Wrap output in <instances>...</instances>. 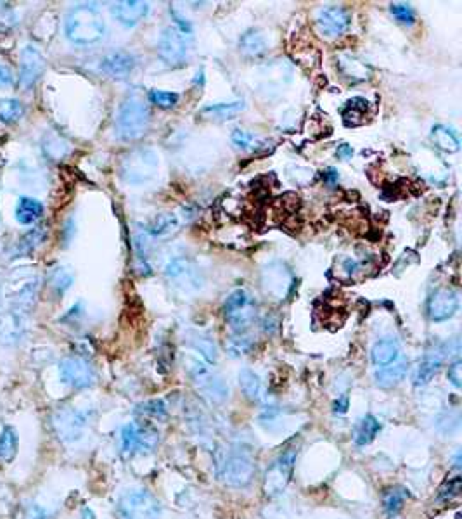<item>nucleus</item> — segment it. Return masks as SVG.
<instances>
[{"label": "nucleus", "mask_w": 462, "mask_h": 519, "mask_svg": "<svg viewBox=\"0 0 462 519\" xmlns=\"http://www.w3.org/2000/svg\"><path fill=\"white\" fill-rule=\"evenodd\" d=\"M65 33L76 45H92L104 36V19L92 5H76L66 16Z\"/></svg>", "instance_id": "f257e3e1"}, {"label": "nucleus", "mask_w": 462, "mask_h": 519, "mask_svg": "<svg viewBox=\"0 0 462 519\" xmlns=\"http://www.w3.org/2000/svg\"><path fill=\"white\" fill-rule=\"evenodd\" d=\"M151 122V111L146 100L137 93L125 97L120 104L116 115V135L120 140H137L147 132Z\"/></svg>", "instance_id": "f03ea898"}, {"label": "nucleus", "mask_w": 462, "mask_h": 519, "mask_svg": "<svg viewBox=\"0 0 462 519\" xmlns=\"http://www.w3.org/2000/svg\"><path fill=\"white\" fill-rule=\"evenodd\" d=\"M184 366H186V371L192 383L199 388L201 393L208 400L215 401V404L226 400L229 395V388L204 358L189 353L184 357Z\"/></svg>", "instance_id": "7ed1b4c3"}, {"label": "nucleus", "mask_w": 462, "mask_h": 519, "mask_svg": "<svg viewBox=\"0 0 462 519\" xmlns=\"http://www.w3.org/2000/svg\"><path fill=\"white\" fill-rule=\"evenodd\" d=\"M40 279L33 270L19 269L8 277L4 284V298L11 310L26 311L33 307L38 294Z\"/></svg>", "instance_id": "20e7f679"}, {"label": "nucleus", "mask_w": 462, "mask_h": 519, "mask_svg": "<svg viewBox=\"0 0 462 519\" xmlns=\"http://www.w3.org/2000/svg\"><path fill=\"white\" fill-rule=\"evenodd\" d=\"M158 166V154L149 147H140V149H133L123 156L120 173H122V179L130 186H142L156 177Z\"/></svg>", "instance_id": "39448f33"}, {"label": "nucleus", "mask_w": 462, "mask_h": 519, "mask_svg": "<svg viewBox=\"0 0 462 519\" xmlns=\"http://www.w3.org/2000/svg\"><path fill=\"white\" fill-rule=\"evenodd\" d=\"M120 519H162L163 507L151 492L135 488L120 497L116 505Z\"/></svg>", "instance_id": "423d86ee"}, {"label": "nucleus", "mask_w": 462, "mask_h": 519, "mask_svg": "<svg viewBox=\"0 0 462 519\" xmlns=\"http://www.w3.org/2000/svg\"><path fill=\"white\" fill-rule=\"evenodd\" d=\"M256 471L253 454L246 448H234L227 454L220 470L223 483L234 488H244L251 483Z\"/></svg>", "instance_id": "0eeeda50"}, {"label": "nucleus", "mask_w": 462, "mask_h": 519, "mask_svg": "<svg viewBox=\"0 0 462 519\" xmlns=\"http://www.w3.org/2000/svg\"><path fill=\"white\" fill-rule=\"evenodd\" d=\"M160 445V431L147 421L130 423L122 430V450L126 455L153 454Z\"/></svg>", "instance_id": "6e6552de"}, {"label": "nucleus", "mask_w": 462, "mask_h": 519, "mask_svg": "<svg viewBox=\"0 0 462 519\" xmlns=\"http://www.w3.org/2000/svg\"><path fill=\"white\" fill-rule=\"evenodd\" d=\"M61 381L75 390H85L96 384L97 374L89 360L82 357H66L59 364Z\"/></svg>", "instance_id": "1a4fd4ad"}, {"label": "nucleus", "mask_w": 462, "mask_h": 519, "mask_svg": "<svg viewBox=\"0 0 462 519\" xmlns=\"http://www.w3.org/2000/svg\"><path fill=\"white\" fill-rule=\"evenodd\" d=\"M294 461H296V450H287L277 461H274V464L267 470L265 480H263V492L269 497H276L286 490L291 476H293Z\"/></svg>", "instance_id": "9d476101"}, {"label": "nucleus", "mask_w": 462, "mask_h": 519, "mask_svg": "<svg viewBox=\"0 0 462 519\" xmlns=\"http://www.w3.org/2000/svg\"><path fill=\"white\" fill-rule=\"evenodd\" d=\"M87 424H89L87 415L72 407L59 408L52 417V426H54L56 434H58L59 440L66 441V443L78 441L85 433Z\"/></svg>", "instance_id": "9b49d317"}, {"label": "nucleus", "mask_w": 462, "mask_h": 519, "mask_svg": "<svg viewBox=\"0 0 462 519\" xmlns=\"http://www.w3.org/2000/svg\"><path fill=\"white\" fill-rule=\"evenodd\" d=\"M158 52L160 58L168 66H180L187 59V52H189L187 35H184L177 26H166L160 36Z\"/></svg>", "instance_id": "f8f14e48"}, {"label": "nucleus", "mask_w": 462, "mask_h": 519, "mask_svg": "<svg viewBox=\"0 0 462 519\" xmlns=\"http://www.w3.org/2000/svg\"><path fill=\"white\" fill-rule=\"evenodd\" d=\"M316 23L320 35H324L326 38H336L350 28L351 16L344 8L329 5V8H324L317 12Z\"/></svg>", "instance_id": "ddd939ff"}, {"label": "nucleus", "mask_w": 462, "mask_h": 519, "mask_svg": "<svg viewBox=\"0 0 462 519\" xmlns=\"http://www.w3.org/2000/svg\"><path fill=\"white\" fill-rule=\"evenodd\" d=\"M459 310V294L454 289H438L428 300V317L433 322H445Z\"/></svg>", "instance_id": "4468645a"}, {"label": "nucleus", "mask_w": 462, "mask_h": 519, "mask_svg": "<svg viewBox=\"0 0 462 519\" xmlns=\"http://www.w3.org/2000/svg\"><path fill=\"white\" fill-rule=\"evenodd\" d=\"M45 69V59L35 47L28 45L23 49L21 59H19V87L28 90L38 82Z\"/></svg>", "instance_id": "2eb2a0df"}, {"label": "nucleus", "mask_w": 462, "mask_h": 519, "mask_svg": "<svg viewBox=\"0 0 462 519\" xmlns=\"http://www.w3.org/2000/svg\"><path fill=\"white\" fill-rule=\"evenodd\" d=\"M149 12V4L147 2H139V0H123L111 5V14L115 16L120 25L132 28L137 23L142 21Z\"/></svg>", "instance_id": "dca6fc26"}, {"label": "nucleus", "mask_w": 462, "mask_h": 519, "mask_svg": "<svg viewBox=\"0 0 462 519\" xmlns=\"http://www.w3.org/2000/svg\"><path fill=\"white\" fill-rule=\"evenodd\" d=\"M135 68V58L125 50H116L100 61V69L111 78H126Z\"/></svg>", "instance_id": "f3484780"}, {"label": "nucleus", "mask_w": 462, "mask_h": 519, "mask_svg": "<svg viewBox=\"0 0 462 519\" xmlns=\"http://www.w3.org/2000/svg\"><path fill=\"white\" fill-rule=\"evenodd\" d=\"M165 276L168 280L173 283H184L186 280L187 287H199V270L187 260V258H173L165 265Z\"/></svg>", "instance_id": "a211bd4d"}, {"label": "nucleus", "mask_w": 462, "mask_h": 519, "mask_svg": "<svg viewBox=\"0 0 462 519\" xmlns=\"http://www.w3.org/2000/svg\"><path fill=\"white\" fill-rule=\"evenodd\" d=\"M25 334V320L21 311L9 310L0 316V341L2 343H18Z\"/></svg>", "instance_id": "6ab92c4d"}, {"label": "nucleus", "mask_w": 462, "mask_h": 519, "mask_svg": "<svg viewBox=\"0 0 462 519\" xmlns=\"http://www.w3.org/2000/svg\"><path fill=\"white\" fill-rule=\"evenodd\" d=\"M407 369H408V362L405 358H400V360H395L393 364L390 366L381 367L380 371L376 373L374 379H376V384L380 388H393L397 384H400L404 381V377L407 376Z\"/></svg>", "instance_id": "aec40b11"}, {"label": "nucleus", "mask_w": 462, "mask_h": 519, "mask_svg": "<svg viewBox=\"0 0 462 519\" xmlns=\"http://www.w3.org/2000/svg\"><path fill=\"white\" fill-rule=\"evenodd\" d=\"M398 355H400V346H398L397 341L391 340V338L380 340L377 343H374L373 350H371L373 364L377 367L390 366L395 360H398Z\"/></svg>", "instance_id": "412c9836"}, {"label": "nucleus", "mask_w": 462, "mask_h": 519, "mask_svg": "<svg viewBox=\"0 0 462 519\" xmlns=\"http://www.w3.org/2000/svg\"><path fill=\"white\" fill-rule=\"evenodd\" d=\"M16 220L21 225H32L36 220L42 219L43 215V204L40 201L33 199V197H21L16 204Z\"/></svg>", "instance_id": "4be33fe9"}, {"label": "nucleus", "mask_w": 462, "mask_h": 519, "mask_svg": "<svg viewBox=\"0 0 462 519\" xmlns=\"http://www.w3.org/2000/svg\"><path fill=\"white\" fill-rule=\"evenodd\" d=\"M180 227L179 219L173 213H162V215L154 217L149 222V225L146 227L144 234L151 237H166L170 234L177 232Z\"/></svg>", "instance_id": "5701e85b"}, {"label": "nucleus", "mask_w": 462, "mask_h": 519, "mask_svg": "<svg viewBox=\"0 0 462 519\" xmlns=\"http://www.w3.org/2000/svg\"><path fill=\"white\" fill-rule=\"evenodd\" d=\"M239 386L243 393L246 395L248 400L251 401H262L265 398V388H263L262 379L258 374H254L253 371L243 369L239 373Z\"/></svg>", "instance_id": "b1692460"}, {"label": "nucleus", "mask_w": 462, "mask_h": 519, "mask_svg": "<svg viewBox=\"0 0 462 519\" xmlns=\"http://www.w3.org/2000/svg\"><path fill=\"white\" fill-rule=\"evenodd\" d=\"M239 49L248 58H258L265 54L267 40L260 30H248L239 40Z\"/></svg>", "instance_id": "393cba45"}, {"label": "nucleus", "mask_w": 462, "mask_h": 519, "mask_svg": "<svg viewBox=\"0 0 462 519\" xmlns=\"http://www.w3.org/2000/svg\"><path fill=\"white\" fill-rule=\"evenodd\" d=\"M441 367V355L440 353H430L424 357L419 367L414 373V384L416 386H426L431 379L438 374Z\"/></svg>", "instance_id": "a878e982"}, {"label": "nucleus", "mask_w": 462, "mask_h": 519, "mask_svg": "<svg viewBox=\"0 0 462 519\" xmlns=\"http://www.w3.org/2000/svg\"><path fill=\"white\" fill-rule=\"evenodd\" d=\"M244 109L243 100H236V102H219V104H210L206 108H203L199 111L201 116H206V118H215V120H230L234 116L239 115Z\"/></svg>", "instance_id": "bb28decb"}, {"label": "nucleus", "mask_w": 462, "mask_h": 519, "mask_svg": "<svg viewBox=\"0 0 462 519\" xmlns=\"http://www.w3.org/2000/svg\"><path fill=\"white\" fill-rule=\"evenodd\" d=\"M19 448V437L16 428L6 426L4 430L0 431V461L9 464V462L14 461V457L18 455Z\"/></svg>", "instance_id": "cd10ccee"}, {"label": "nucleus", "mask_w": 462, "mask_h": 519, "mask_svg": "<svg viewBox=\"0 0 462 519\" xmlns=\"http://www.w3.org/2000/svg\"><path fill=\"white\" fill-rule=\"evenodd\" d=\"M431 139H433L434 146L438 149L445 151V153H457L459 146H461V140L459 135L452 129L445 125H437L431 130Z\"/></svg>", "instance_id": "c85d7f7f"}, {"label": "nucleus", "mask_w": 462, "mask_h": 519, "mask_svg": "<svg viewBox=\"0 0 462 519\" xmlns=\"http://www.w3.org/2000/svg\"><path fill=\"white\" fill-rule=\"evenodd\" d=\"M381 431V423L374 417V415H366L360 423H358L357 431H355V443L364 447V445L373 443L374 438Z\"/></svg>", "instance_id": "c756f323"}, {"label": "nucleus", "mask_w": 462, "mask_h": 519, "mask_svg": "<svg viewBox=\"0 0 462 519\" xmlns=\"http://www.w3.org/2000/svg\"><path fill=\"white\" fill-rule=\"evenodd\" d=\"M366 109L367 100L362 97H355V99L348 100L346 108L343 111V120L348 126H358L366 122Z\"/></svg>", "instance_id": "7c9ffc66"}, {"label": "nucleus", "mask_w": 462, "mask_h": 519, "mask_svg": "<svg viewBox=\"0 0 462 519\" xmlns=\"http://www.w3.org/2000/svg\"><path fill=\"white\" fill-rule=\"evenodd\" d=\"M45 236H47L45 227H35V229L30 230V232L26 234L21 241H19L18 247H16V253H18L19 256L30 254L33 250H36V247L45 241Z\"/></svg>", "instance_id": "2f4dec72"}, {"label": "nucleus", "mask_w": 462, "mask_h": 519, "mask_svg": "<svg viewBox=\"0 0 462 519\" xmlns=\"http://www.w3.org/2000/svg\"><path fill=\"white\" fill-rule=\"evenodd\" d=\"M192 346L194 350L199 351L201 358L208 362V364H215L219 360V348H217L215 341L208 336H203V334H196L192 338Z\"/></svg>", "instance_id": "473e14b6"}, {"label": "nucleus", "mask_w": 462, "mask_h": 519, "mask_svg": "<svg viewBox=\"0 0 462 519\" xmlns=\"http://www.w3.org/2000/svg\"><path fill=\"white\" fill-rule=\"evenodd\" d=\"M405 497H407V494L402 488H390L383 497V505L386 514L391 516V518L397 516L402 511V507H404Z\"/></svg>", "instance_id": "72a5a7b5"}, {"label": "nucleus", "mask_w": 462, "mask_h": 519, "mask_svg": "<svg viewBox=\"0 0 462 519\" xmlns=\"http://www.w3.org/2000/svg\"><path fill=\"white\" fill-rule=\"evenodd\" d=\"M23 116V106L16 99H0V122L14 123Z\"/></svg>", "instance_id": "f704fd0d"}, {"label": "nucleus", "mask_w": 462, "mask_h": 519, "mask_svg": "<svg viewBox=\"0 0 462 519\" xmlns=\"http://www.w3.org/2000/svg\"><path fill=\"white\" fill-rule=\"evenodd\" d=\"M137 415L140 417H153V419H163L168 414V408L163 400H149L137 407Z\"/></svg>", "instance_id": "c9c22d12"}, {"label": "nucleus", "mask_w": 462, "mask_h": 519, "mask_svg": "<svg viewBox=\"0 0 462 519\" xmlns=\"http://www.w3.org/2000/svg\"><path fill=\"white\" fill-rule=\"evenodd\" d=\"M72 283L73 276L66 267H56V269H52V272H50L49 276V284L54 287L59 294L65 293V291L72 286Z\"/></svg>", "instance_id": "e433bc0d"}, {"label": "nucleus", "mask_w": 462, "mask_h": 519, "mask_svg": "<svg viewBox=\"0 0 462 519\" xmlns=\"http://www.w3.org/2000/svg\"><path fill=\"white\" fill-rule=\"evenodd\" d=\"M230 137H232V142L243 151H254V149H258V147L263 144L258 137H254L253 133L246 132V130H241V129L234 130Z\"/></svg>", "instance_id": "4c0bfd02"}, {"label": "nucleus", "mask_w": 462, "mask_h": 519, "mask_svg": "<svg viewBox=\"0 0 462 519\" xmlns=\"http://www.w3.org/2000/svg\"><path fill=\"white\" fill-rule=\"evenodd\" d=\"M250 303H253L250 293L244 289H236L227 296L226 305H223V311H226V316H227V313H230V311L239 310V308H244Z\"/></svg>", "instance_id": "58836bf2"}, {"label": "nucleus", "mask_w": 462, "mask_h": 519, "mask_svg": "<svg viewBox=\"0 0 462 519\" xmlns=\"http://www.w3.org/2000/svg\"><path fill=\"white\" fill-rule=\"evenodd\" d=\"M179 99H180L179 93H175V92H165V90H151L149 92L151 102L156 104L158 108H163V109L175 108Z\"/></svg>", "instance_id": "ea45409f"}, {"label": "nucleus", "mask_w": 462, "mask_h": 519, "mask_svg": "<svg viewBox=\"0 0 462 519\" xmlns=\"http://www.w3.org/2000/svg\"><path fill=\"white\" fill-rule=\"evenodd\" d=\"M251 348H253V341L251 338L246 336V333L234 334L229 341V351L234 357H239V355L250 353Z\"/></svg>", "instance_id": "a19ab883"}, {"label": "nucleus", "mask_w": 462, "mask_h": 519, "mask_svg": "<svg viewBox=\"0 0 462 519\" xmlns=\"http://www.w3.org/2000/svg\"><path fill=\"white\" fill-rule=\"evenodd\" d=\"M390 11L404 25H414L416 21V12L408 4H391Z\"/></svg>", "instance_id": "79ce46f5"}, {"label": "nucleus", "mask_w": 462, "mask_h": 519, "mask_svg": "<svg viewBox=\"0 0 462 519\" xmlns=\"http://www.w3.org/2000/svg\"><path fill=\"white\" fill-rule=\"evenodd\" d=\"M459 492H461V478L455 476L440 488V498L441 500H450L455 495H459Z\"/></svg>", "instance_id": "37998d69"}, {"label": "nucleus", "mask_w": 462, "mask_h": 519, "mask_svg": "<svg viewBox=\"0 0 462 519\" xmlns=\"http://www.w3.org/2000/svg\"><path fill=\"white\" fill-rule=\"evenodd\" d=\"M448 381L454 384L455 388L462 386V362L455 360L450 367H448Z\"/></svg>", "instance_id": "c03bdc74"}, {"label": "nucleus", "mask_w": 462, "mask_h": 519, "mask_svg": "<svg viewBox=\"0 0 462 519\" xmlns=\"http://www.w3.org/2000/svg\"><path fill=\"white\" fill-rule=\"evenodd\" d=\"M21 519H47V512L40 505L30 504L23 509Z\"/></svg>", "instance_id": "a18cd8bd"}, {"label": "nucleus", "mask_w": 462, "mask_h": 519, "mask_svg": "<svg viewBox=\"0 0 462 519\" xmlns=\"http://www.w3.org/2000/svg\"><path fill=\"white\" fill-rule=\"evenodd\" d=\"M12 85V73L8 66L0 65V89H8Z\"/></svg>", "instance_id": "49530a36"}, {"label": "nucleus", "mask_w": 462, "mask_h": 519, "mask_svg": "<svg viewBox=\"0 0 462 519\" xmlns=\"http://www.w3.org/2000/svg\"><path fill=\"white\" fill-rule=\"evenodd\" d=\"M346 410H348V397L346 395H343V397H340L336 401H334V412H338V414H344Z\"/></svg>", "instance_id": "de8ad7c7"}, {"label": "nucleus", "mask_w": 462, "mask_h": 519, "mask_svg": "<svg viewBox=\"0 0 462 519\" xmlns=\"http://www.w3.org/2000/svg\"><path fill=\"white\" fill-rule=\"evenodd\" d=\"M338 154H340V156H343V158H350L351 154H353V149H351L350 146H346V144H344V146H341V149L338 151Z\"/></svg>", "instance_id": "09e8293b"}, {"label": "nucleus", "mask_w": 462, "mask_h": 519, "mask_svg": "<svg viewBox=\"0 0 462 519\" xmlns=\"http://www.w3.org/2000/svg\"><path fill=\"white\" fill-rule=\"evenodd\" d=\"M82 518L83 519H96V516H94V512L90 511L89 507H85V509H83V512H82Z\"/></svg>", "instance_id": "8fccbe9b"}]
</instances>
